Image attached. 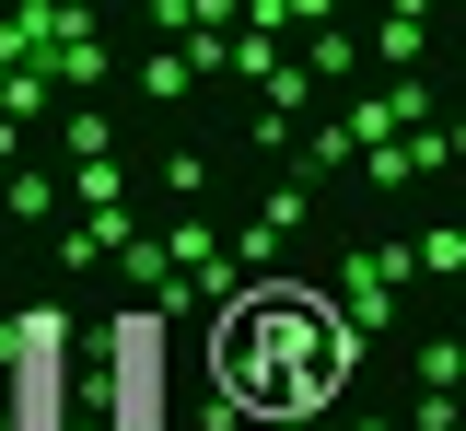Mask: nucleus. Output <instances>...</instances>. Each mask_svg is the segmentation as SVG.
<instances>
[{"instance_id":"f257e3e1","label":"nucleus","mask_w":466,"mask_h":431,"mask_svg":"<svg viewBox=\"0 0 466 431\" xmlns=\"http://www.w3.org/2000/svg\"><path fill=\"white\" fill-rule=\"evenodd\" d=\"M350 362H361L350 315L327 292H303V280H257V292H233L210 315V385H222V408H245L268 431H303L350 385Z\"/></svg>"},{"instance_id":"f03ea898","label":"nucleus","mask_w":466,"mask_h":431,"mask_svg":"<svg viewBox=\"0 0 466 431\" xmlns=\"http://www.w3.org/2000/svg\"><path fill=\"white\" fill-rule=\"evenodd\" d=\"M164 315L152 304H128L106 326V431H164Z\"/></svg>"},{"instance_id":"7ed1b4c3","label":"nucleus","mask_w":466,"mask_h":431,"mask_svg":"<svg viewBox=\"0 0 466 431\" xmlns=\"http://www.w3.org/2000/svg\"><path fill=\"white\" fill-rule=\"evenodd\" d=\"M58 385H70V326H58V304H35L12 326V431H70Z\"/></svg>"}]
</instances>
